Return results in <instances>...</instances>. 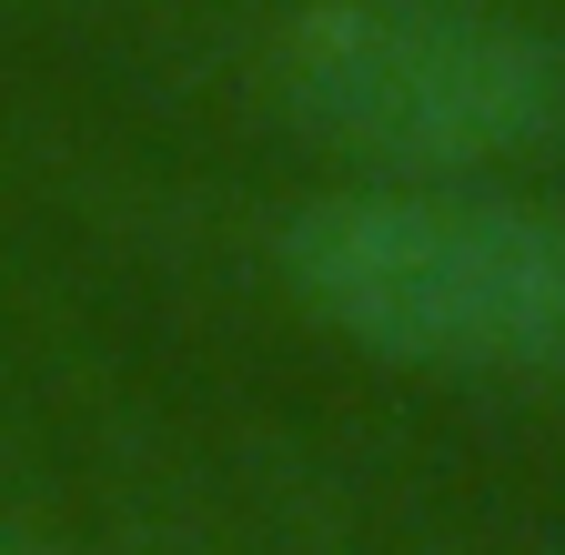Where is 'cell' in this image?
I'll list each match as a JSON object with an SVG mask.
<instances>
[{
    "mask_svg": "<svg viewBox=\"0 0 565 555\" xmlns=\"http://www.w3.org/2000/svg\"><path fill=\"white\" fill-rule=\"evenodd\" d=\"M273 273L313 333L384 374H565V202L525 182H313L273 223Z\"/></svg>",
    "mask_w": 565,
    "mask_h": 555,
    "instance_id": "cell-1",
    "label": "cell"
},
{
    "mask_svg": "<svg viewBox=\"0 0 565 555\" xmlns=\"http://www.w3.org/2000/svg\"><path fill=\"white\" fill-rule=\"evenodd\" d=\"M263 102L333 182H515L565 152V41L505 0H294Z\"/></svg>",
    "mask_w": 565,
    "mask_h": 555,
    "instance_id": "cell-2",
    "label": "cell"
},
{
    "mask_svg": "<svg viewBox=\"0 0 565 555\" xmlns=\"http://www.w3.org/2000/svg\"><path fill=\"white\" fill-rule=\"evenodd\" d=\"M0 555H11V545H0Z\"/></svg>",
    "mask_w": 565,
    "mask_h": 555,
    "instance_id": "cell-3",
    "label": "cell"
}]
</instances>
